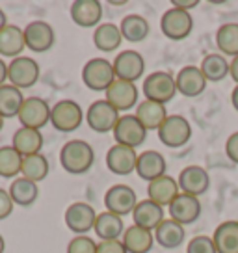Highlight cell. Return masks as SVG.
Wrapping results in <instances>:
<instances>
[{
    "label": "cell",
    "instance_id": "obj_40",
    "mask_svg": "<svg viewBox=\"0 0 238 253\" xmlns=\"http://www.w3.org/2000/svg\"><path fill=\"white\" fill-rule=\"evenodd\" d=\"M186 253H218L212 237L206 235H198L188 240L186 244Z\"/></svg>",
    "mask_w": 238,
    "mask_h": 253
},
{
    "label": "cell",
    "instance_id": "obj_15",
    "mask_svg": "<svg viewBox=\"0 0 238 253\" xmlns=\"http://www.w3.org/2000/svg\"><path fill=\"white\" fill-rule=\"evenodd\" d=\"M114 71L116 79L127 80V82H138L145 73V60L138 50H121L114 58Z\"/></svg>",
    "mask_w": 238,
    "mask_h": 253
},
{
    "label": "cell",
    "instance_id": "obj_31",
    "mask_svg": "<svg viewBox=\"0 0 238 253\" xmlns=\"http://www.w3.org/2000/svg\"><path fill=\"white\" fill-rule=\"evenodd\" d=\"M93 231L101 240H121L123 233H125V223H123L121 216L104 211V212L97 214Z\"/></svg>",
    "mask_w": 238,
    "mask_h": 253
},
{
    "label": "cell",
    "instance_id": "obj_51",
    "mask_svg": "<svg viewBox=\"0 0 238 253\" xmlns=\"http://www.w3.org/2000/svg\"><path fill=\"white\" fill-rule=\"evenodd\" d=\"M4 121H6V119H4V118H2V116H0V130L4 128Z\"/></svg>",
    "mask_w": 238,
    "mask_h": 253
},
{
    "label": "cell",
    "instance_id": "obj_25",
    "mask_svg": "<svg viewBox=\"0 0 238 253\" xmlns=\"http://www.w3.org/2000/svg\"><path fill=\"white\" fill-rule=\"evenodd\" d=\"M26 48L24 43V32L17 24H8L4 30H0V58H11L15 60L23 56Z\"/></svg>",
    "mask_w": 238,
    "mask_h": 253
},
{
    "label": "cell",
    "instance_id": "obj_46",
    "mask_svg": "<svg viewBox=\"0 0 238 253\" xmlns=\"http://www.w3.org/2000/svg\"><path fill=\"white\" fill-rule=\"evenodd\" d=\"M8 84V63L4 62V58H0V86Z\"/></svg>",
    "mask_w": 238,
    "mask_h": 253
},
{
    "label": "cell",
    "instance_id": "obj_44",
    "mask_svg": "<svg viewBox=\"0 0 238 253\" xmlns=\"http://www.w3.org/2000/svg\"><path fill=\"white\" fill-rule=\"evenodd\" d=\"M199 0H171V8L183 9V11H190V9L198 8Z\"/></svg>",
    "mask_w": 238,
    "mask_h": 253
},
{
    "label": "cell",
    "instance_id": "obj_49",
    "mask_svg": "<svg viewBox=\"0 0 238 253\" xmlns=\"http://www.w3.org/2000/svg\"><path fill=\"white\" fill-rule=\"evenodd\" d=\"M4 252H6V240L0 235V253H4Z\"/></svg>",
    "mask_w": 238,
    "mask_h": 253
},
{
    "label": "cell",
    "instance_id": "obj_2",
    "mask_svg": "<svg viewBox=\"0 0 238 253\" xmlns=\"http://www.w3.org/2000/svg\"><path fill=\"white\" fill-rule=\"evenodd\" d=\"M86 121V112L77 101L62 99L50 108V125L58 132H75Z\"/></svg>",
    "mask_w": 238,
    "mask_h": 253
},
{
    "label": "cell",
    "instance_id": "obj_17",
    "mask_svg": "<svg viewBox=\"0 0 238 253\" xmlns=\"http://www.w3.org/2000/svg\"><path fill=\"white\" fill-rule=\"evenodd\" d=\"M169 209V218L181 225H192L201 218V201L199 198H194V196H188V194H179L171 205L167 207Z\"/></svg>",
    "mask_w": 238,
    "mask_h": 253
},
{
    "label": "cell",
    "instance_id": "obj_3",
    "mask_svg": "<svg viewBox=\"0 0 238 253\" xmlns=\"http://www.w3.org/2000/svg\"><path fill=\"white\" fill-rule=\"evenodd\" d=\"M142 93L147 101H155L160 104H167L173 101L177 91L175 77L167 71H155L143 79Z\"/></svg>",
    "mask_w": 238,
    "mask_h": 253
},
{
    "label": "cell",
    "instance_id": "obj_36",
    "mask_svg": "<svg viewBox=\"0 0 238 253\" xmlns=\"http://www.w3.org/2000/svg\"><path fill=\"white\" fill-rule=\"evenodd\" d=\"M216 47L225 58L238 56V23H225L216 30Z\"/></svg>",
    "mask_w": 238,
    "mask_h": 253
},
{
    "label": "cell",
    "instance_id": "obj_18",
    "mask_svg": "<svg viewBox=\"0 0 238 253\" xmlns=\"http://www.w3.org/2000/svg\"><path fill=\"white\" fill-rule=\"evenodd\" d=\"M69 15L80 28H97L103 19V4L99 0H75L69 6Z\"/></svg>",
    "mask_w": 238,
    "mask_h": 253
},
{
    "label": "cell",
    "instance_id": "obj_14",
    "mask_svg": "<svg viewBox=\"0 0 238 253\" xmlns=\"http://www.w3.org/2000/svg\"><path fill=\"white\" fill-rule=\"evenodd\" d=\"M50 108L52 106L43 97H26L17 119L21 126L41 130L47 123H50Z\"/></svg>",
    "mask_w": 238,
    "mask_h": 253
},
{
    "label": "cell",
    "instance_id": "obj_29",
    "mask_svg": "<svg viewBox=\"0 0 238 253\" xmlns=\"http://www.w3.org/2000/svg\"><path fill=\"white\" fill-rule=\"evenodd\" d=\"M216 252L238 253V220L222 221L212 233Z\"/></svg>",
    "mask_w": 238,
    "mask_h": 253
},
{
    "label": "cell",
    "instance_id": "obj_41",
    "mask_svg": "<svg viewBox=\"0 0 238 253\" xmlns=\"http://www.w3.org/2000/svg\"><path fill=\"white\" fill-rule=\"evenodd\" d=\"M13 207L15 203L9 196V192L6 188H0V220H6L8 216H11Z\"/></svg>",
    "mask_w": 238,
    "mask_h": 253
},
{
    "label": "cell",
    "instance_id": "obj_28",
    "mask_svg": "<svg viewBox=\"0 0 238 253\" xmlns=\"http://www.w3.org/2000/svg\"><path fill=\"white\" fill-rule=\"evenodd\" d=\"M121 242L127 248L128 253H149L155 246V233L132 223L130 227L125 229Z\"/></svg>",
    "mask_w": 238,
    "mask_h": 253
},
{
    "label": "cell",
    "instance_id": "obj_22",
    "mask_svg": "<svg viewBox=\"0 0 238 253\" xmlns=\"http://www.w3.org/2000/svg\"><path fill=\"white\" fill-rule=\"evenodd\" d=\"M181 194L179 182L169 175H162L147 184V199L155 201L160 207H169L175 201V198Z\"/></svg>",
    "mask_w": 238,
    "mask_h": 253
},
{
    "label": "cell",
    "instance_id": "obj_47",
    "mask_svg": "<svg viewBox=\"0 0 238 253\" xmlns=\"http://www.w3.org/2000/svg\"><path fill=\"white\" fill-rule=\"evenodd\" d=\"M231 103H233V108L238 112V86H235V89L231 91Z\"/></svg>",
    "mask_w": 238,
    "mask_h": 253
},
{
    "label": "cell",
    "instance_id": "obj_32",
    "mask_svg": "<svg viewBox=\"0 0 238 253\" xmlns=\"http://www.w3.org/2000/svg\"><path fill=\"white\" fill-rule=\"evenodd\" d=\"M119 30H121L123 41L127 40L130 43H142V41L147 40L151 26H149V21L145 17L138 15V13H130V15L121 19Z\"/></svg>",
    "mask_w": 238,
    "mask_h": 253
},
{
    "label": "cell",
    "instance_id": "obj_8",
    "mask_svg": "<svg viewBox=\"0 0 238 253\" xmlns=\"http://www.w3.org/2000/svg\"><path fill=\"white\" fill-rule=\"evenodd\" d=\"M160 30L171 41H183L194 30V17L190 11L169 8L164 11V15L160 19Z\"/></svg>",
    "mask_w": 238,
    "mask_h": 253
},
{
    "label": "cell",
    "instance_id": "obj_37",
    "mask_svg": "<svg viewBox=\"0 0 238 253\" xmlns=\"http://www.w3.org/2000/svg\"><path fill=\"white\" fill-rule=\"evenodd\" d=\"M48 171H50V164H48L47 157L43 153L38 155H30V157L23 158V168H21V177L34 181L40 184L41 181L47 179Z\"/></svg>",
    "mask_w": 238,
    "mask_h": 253
},
{
    "label": "cell",
    "instance_id": "obj_27",
    "mask_svg": "<svg viewBox=\"0 0 238 253\" xmlns=\"http://www.w3.org/2000/svg\"><path fill=\"white\" fill-rule=\"evenodd\" d=\"M11 147L17 153H21L23 157L38 155L43 149V134H41V130H36V128L21 126V128H17L11 138Z\"/></svg>",
    "mask_w": 238,
    "mask_h": 253
},
{
    "label": "cell",
    "instance_id": "obj_10",
    "mask_svg": "<svg viewBox=\"0 0 238 253\" xmlns=\"http://www.w3.org/2000/svg\"><path fill=\"white\" fill-rule=\"evenodd\" d=\"M95 220H97V212L89 203L75 201V203H71V205L65 209L64 221L65 225H67V229L71 231V233H75V237L86 235L89 231H93Z\"/></svg>",
    "mask_w": 238,
    "mask_h": 253
},
{
    "label": "cell",
    "instance_id": "obj_42",
    "mask_svg": "<svg viewBox=\"0 0 238 253\" xmlns=\"http://www.w3.org/2000/svg\"><path fill=\"white\" fill-rule=\"evenodd\" d=\"M97 253H128L121 240H101L97 242Z\"/></svg>",
    "mask_w": 238,
    "mask_h": 253
},
{
    "label": "cell",
    "instance_id": "obj_5",
    "mask_svg": "<svg viewBox=\"0 0 238 253\" xmlns=\"http://www.w3.org/2000/svg\"><path fill=\"white\" fill-rule=\"evenodd\" d=\"M159 140L169 149H181L192 138V125L190 121L181 114H169L167 119L162 123L159 130Z\"/></svg>",
    "mask_w": 238,
    "mask_h": 253
},
{
    "label": "cell",
    "instance_id": "obj_20",
    "mask_svg": "<svg viewBox=\"0 0 238 253\" xmlns=\"http://www.w3.org/2000/svg\"><path fill=\"white\" fill-rule=\"evenodd\" d=\"M136 162H138V153L127 145L114 143L106 153V168L114 175H130L136 171Z\"/></svg>",
    "mask_w": 238,
    "mask_h": 253
},
{
    "label": "cell",
    "instance_id": "obj_21",
    "mask_svg": "<svg viewBox=\"0 0 238 253\" xmlns=\"http://www.w3.org/2000/svg\"><path fill=\"white\" fill-rule=\"evenodd\" d=\"M166 158L162 157V153L155 149L142 151L138 155V162H136V173L142 181L151 182L159 179L162 175H166Z\"/></svg>",
    "mask_w": 238,
    "mask_h": 253
},
{
    "label": "cell",
    "instance_id": "obj_39",
    "mask_svg": "<svg viewBox=\"0 0 238 253\" xmlns=\"http://www.w3.org/2000/svg\"><path fill=\"white\" fill-rule=\"evenodd\" d=\"M67 253H97V242L87 235L73 237L67 244Z\"/></svg>",
    "mask_w": 238,
    "mask_h": 253
},
{
    "label": "cell",
    "instance_id": "obj_35",
    "mask_svg": "<svg viewBox=\"0 0 238 253\" xmlns=\"http://www.w3.org/2000/svg\"><path fill=\"white\" fill-rule=\"evenodd\" d=\"M24 97L21 89H17L11 84L0 86V116L4 119L19 118V112L23 108Z\"/></svg>",
    "mask_w": 238,
    "mask_h": 253
},
{
    "label": "cell",
    "instance_id": "obj_23",
    "mask_svg": "<svg viewBox=\"0 0 238 253\" xmlns=\"http://www.w3.org/2000/svg\"><path fill=\"white\" fill-rule=\"evenodd\" d=\"M132 220H134V225H138V227L155 231L162 221L166 220L164 218V207L157 205L151 199H142V201H138L134 212H132Z\"/></svg>",
    "mask_w": 238,
    "mask_h": 253
},
{
    "label": "cell",
    "instance_id": "obj_38",
    "mask_svg": "<svg viewBox=\"0 0 238 253\" xmlns=\"http://www.w3.org/2000/svg\"><path fill=\"white\" fill-rule=\"evenodd\" d=\"M23 158V155L17 153L11 145L0 147V177H4V179H17V177H21Z\"/></svg>",
    "mask_w": 238,
    "mask_h": 253
},
{
    "label": "cell",
    "instance_id": "obj_13",
    "mask_svg": "<svg viewBox=\"0 0 238 253\" xmlns=\"http://www.w3.org/2000/svg\"><path fill=\"white\" fill-rule=\"evenodd\" d=\"M104 99L121 114V112H128L138 106V99H140V89L134 82H127V80L116 79L112 82V86L104 91Z\"/></svg>",
    "mask_w": 238,
    "mask_h": 253
},
{
    "label": "cell",
    "instance_id": "obj_19",
    "mask_svg": "<svg viewBox=\"0 0 238 253\" xmlns=\"http://www.w3.org/2000/svg\"><path fill=\"white\" fill-rule=\"evenodd\" d=\"M177 91L186 99H196L206 89V79L198 65H184L175 77Z\"/></svg>",
    "mask_w": 238,
    "mask_h": 253
},
{
    "label": "cell",
    "instance_id": "obj_4",
    "mask_svg": "<svg viewBox=\"0 0 238 253\" xmlns=\"http://www.w3.org/2000/svg\"><path fill=\"white\" fill-rule=\"evenodd\" d=\"M116 80L114 63L106 58H91L82 67V82L91 91H106Z\"/></svg>",
    "mask_w": 238,
    "mask_h": 253
},
{
    "label": "cell",
    "instance_id": "obj_24",
    "mask_svg": "<svg viewBox=\"0 0 238 253\" xmlns=\"http://www.w3.org/2000/svg\"><path fill=\"white\" fill-rule=\"evenodd\" d=\"M153 233H155V242L160 248H164V250H177V248H181L184 244V238H186L184 225L173 221L171 218H166Z\"/></svg>",
    "mask_w": 238,
    "mask_h": 253
},
{
    "label": "cell",
    "instance_id": "obj_30",
    "mask_svg": "<svg viewBox=\"0 0 238 253\" xmlns=\"http://www.w3.org/2000/svg\"><path fill=\"white\" fill-rule=\"evenodd\" d=\"M123 43V36L119 30V24L101 23L93 30V45L101 52H116Z\"/></svg>",
    "mask_w": 238,
    "mask_h": 253
},
{
    "label": "cell",
    "instance_id": "obj_9",
    "mask_svg": "<svg viewBox=\"0 0 238 253\" xmlns=\"http://www.w3.org/2000/svg\"><path fill=\"white\" fill-rule=\"evenodd\" d=\"M136 205H138V196L132 186L128 184H112L110 188L104 194V207L106 211L118 216H127V214L134 212Z\"/></svg>",
    "mask_w": 238,
    "mask_h": 253
},
{
    "label": "cell",
    "instance_id": "obj_34",
    "mask_svg": "<svg viewBox=\"0 0 238 253\" xmlns=\"http://www.w3.org/2000/svg\"><path fill=\"white\" fill-rule=\"evenodd\" d=\"M229 65L231 62L220 52H212V54H206L203 58V62L199 65L201 73L205 75L206 82H222L229 77Z\"/></svg>",
    "mask_w": 238,
    "mask_h": 253
},
{
    "label": "cell",
    "instance_id": "obj_45",
    "mask_svg": "<svg viewBox=\"0 0 238 253\" xmlns=\"http://www.w3.org/2000/svg\"><path fill=\"white\" fill-rule=\"evenodd\" d=\"M229 75H231V79L235 80V84L238 86V56H235V58H231Z\"/></svg>",
    "mask_w": 238,
    "mask_h": 253
},
{
    "label": "cell",
    "instance_id": "obj_6",
    "mask_svg": "<svg viewBox=\"0 0 238 253\" xmlns=\"http://www.w3.org/2000/svg\"><path fill=\"white\" fill-rule=\"evenodd\" d=\"M40 75V63L30 56H19L8 63V84L15 86L21 91L38 84Z\"/></svg>",
    "mask_w": 238,
    "mask_h": 253
},
{
    "label": "cell",
    "instance_id": "obj_50",
    "mask_svg": "<svg viewBox=\"0 0 238 253\" xmlns=\"http://www.w3.org/2000/svg\"><path fill=\"white\" fill-rule=\"evenodd\" d=\"M110 4H112V6H125V4H127V2H114V0H112Z\"/></svg>",
    "mask_w": 238,
    "mask_h": 253
},
{
    "label": "cell",
    "instance_id": "obj_11",
    "mask_svg": "<svg viewBox=\"0 0 238 253\" xmlns=\"http://www.w3.org/2000/svg\"><path fill=\"white\" fill-rule=\"evenodd\" d=\"M147 132H149V130L140 123V119L136 118L134 114H123V116L119 118L118 125H116L112 134H114L116 143L136 149V147H140V145L145 142Z\"/></svg>",
    "mask_w": 238,
    "mask_h": 253
},
{
    "label": "cell",
    "instance_id": "obj_33",
    "mask_svg": "<svg viewBox=\"0 0 238 253\" xmlns=\"http://www.w3.org/2000/svg\"><path fill=\"white\" fill-rule=\"evenodd\" d=\"M9 196L13 199V203L19 207H32L38 198H40V186L38 182L28 181L24 177H17L13 182L9 184Z\"/></svg>",
    "mask_w": 238,
    "mask_h": 253
},
{
    "label": "cell",
    "instance_id": "obj_43",
    "mask_svg": "<svg viewBox=\"0 0 238 253\" xmlns=\"http://www.w3.org/2000/svg\"><path fill=\"white\" fill-rule=\"evenodd\" d=\"M225 155H227L231 162H235L238 166V130L227 138V142H225Z\"/></svg>",
    "mask_w": 238,
    "mask_h": 253
},
{
    "label": "cell",
    "instance_id": "obj_12",
    "mask_svg": "<svg viewBox=\"0 0 238 253\" xmlns=\"http://www.w3.org/2000/svg\"><path fill=\"white\" fill-rule=\"evenodd\" d=\"M24 32V43L26 48L32 50L36 54H43L48 52L54 47L56 43V32L45 21H32L23 28Z\"/></svg>",
    "mask_w": 238,
    "mask_h": 253
},
{
    "label": "cell",
    "instance_id": "obj_16",
    "mask_svg": "<svg viewBox=\"0 0 238 253\" xmlns=\"http://www.w3.org/2000/svg\"><path fill=\"white\" fill-rule=\"evenodd\" d=\"M177 182H179V188H181L183 194L199 198L210 186V175L203 166L192 164V166H186L181 169Z\"/></svg>",
    "mask_w": 238,
    "mask_h": 253
},
{
    "label": "cell",
    "instance_id": "obj_48",
    "mask_svg": "<svg viewBox=\"0 0 238 253\" xmlns=\"http://www.w3.org/2000/svg\"><path fill=\"white\" fill-rule=\"evenodd\" d=\"M8 15H6V11L0 8V30H4L6 26H8Z\"/></svg>",
    "mask_w": 238,
    "mask_h": 253
},
{
    "label": "cell",
    "instance_id": "obj_1",
    "mask_svg": "<svg viewBox=\"0 0 238 253\" xmlns=\"http://www.w3.org/2000/svg\"><path fill=\"white\" fill-rule=\"evenodd\" d=\"M60 164L67 173L84 175L95 164V151L84 140H69L60 149Z\"/></svg>",
    "mask_w": 238,
    "mask_h": 253
},
{
    "label": "cell",
    "instance_id": "obj_7",
    "mask_svg": "<svg viewBox=\"0 0 238 253\" xmlns=\"http://www.w3.org/2000/svg\"><path fill=\"white\" fill-rule=\"evenodd\" d=\"M119 118H121V114H119L106 99H99L95 103H91L89 108L86 110L87 126H89L93 132H99V134L114 132V128L118 125Z\"/></svg>",
    "mask_w": 238,
    "mask_h": 253
},
{
    "label": "cell",
    "instance_id": "obj_26",
    "mask_svg": "<svg viewBox=\"0 0 238 253\" xmlns=\"http://www.w3.org/2000/svg\"><path fill=\"white\" fill-rule=\"evenodd\" d=\"M134 116L140 119V123H142L147 130H159L169 114H167V110H166V104H160V103H155V101L143 99L142 103L136 106Z\"/></svg>",
    "mask_w": 238,
    "mask_h": 253
}]
</instances>
